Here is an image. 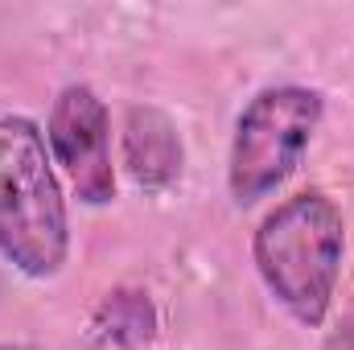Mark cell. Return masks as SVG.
<instances>
[{"mask_svg": "<svg viewBox=\"0 0 354 350\" xmlns=\"http://www.w3.org/2000/svg\"><path fill=\"white\" fill-rule=\"evenodd\" d=\"M346 223L326 190H301L268 210L252 239L256 272L292 322L317 330L334 305Z\"/></svg>", "mask_w": 354, "mask_h": 350, "instance_id": "cell-1", "label": "cell"}, {"mask_svg": "<svg viewBox=\"0 0 354 350\" xmlns=\"http://www.w3.org/2000/svg\"><path fill=\"white\" fill-rule=\"evenodd\" d=\"M0 256L29 280L58 276L71 256L62 185L29 116H0Z\"/></svg>", "mask_w": 354, "mask_h": 350, "instance_id": "cell-2", "label": "cell"}, {"mask_svg": "<svg viewBox=\"0 0 354 350\" xmlns=\"http://www.w3.org/2000/svg\"><path fill=\"white\" fill-rule=\"evenodd\" d=\"M326 99L322 91L301 83L264 87L248 99L235 120L231 157H227V190L235 206H256L272 190H280L322 128Z\"/></svg>", "mask_w": 354, "mask_h": 350, "instance_id": "cell-3", "label": "cell"}, {"mask_svg": "<svg viewBox=\"0 0 354 350\" xmlns=\"http://www.w3.org/2000/svg\"><path fill=\"white\" fill-rule=\"evenodd\" d=\"M46 145L62 174L71 177L79 202L107 206L115 198V165H111V111L87 83H66L54 95Z\"/></svg>", "mask_w": 354, "mask_h": 350, "instance_id": "cell-4", "label": "cell"}, {"mask_svg": "<svg viewBox=\"0 0 354 350\" xmlns=\"http://www.w3.org/2000/svg\"><path fill=\"white\" fill-rule=\"evenodd\" d=\"M120 153H124V169L128 177L149 190L161 194L181 181L185 169V145L177 132L174 116L157 103H132L124 111V136H120Z\"/></svg>", "mask_w": 354, "mask_h": 350, "instance_id": "cell-5", "label": "cell"}, {"mask_svg": "<svg viewBox=\"0 0 354 350\" xmlns=\"http://www.w3.org/2000/svg\"><path fill=\"white\" fill-rule=\"evenodd\" d=\"M322 350H354V322L351 326H342V330H334L330 338H326V347Z\"/></svg>", "mask_w": 354, "mask_h": 350, "instance_id": "cell-6", "label": "cell"}, {"mask_svg": "<svg viewBox=\"0 0 354 350\" xmlns=\"http://www.w3.org/2000/svg\"><path fill=\"white\" fill-rule=\"evenodd\" d=\"M0 350H33V347H17V342H0Z\"/></svg>", "mask_w": 354, "mask_h": 350, "instance_id": "cell-7", "label": "cell"}]
</instances>
